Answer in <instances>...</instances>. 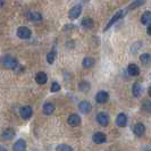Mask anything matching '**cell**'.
Returning <instances> with one entry per match:
<instances>
[{
  "mask_svg": "<svg viewBox=\"0 0 151 151\" xmlns=\"http://www.w3.org/2000/svg\"><path fill=\"white\" fill-rule=\"evenodd\" d=\"M2 63H4L5 67L9 68V69H16L17 66H18V61H17V59H15L13 56H9V55H7V56L4 57Z\"/></svg>",
  "mask_w": 151,
  "mask_h": 151,
  "instance_id": "6da1fadb",
  "label": "cell"
},
{
  "mask_svg": "<svg viewBox=\"0 0 151 151\" xmlns=\"http://www.w3.org/2000/svg\"><path fill=\"white\" fill-rule=\"evenodd\" d=\"M124 15H125V12H124V10H118V12H117V13H116V14H115V15L113 16V18H111V19L109 21V23L107 24V26L105 27V30H104V31L109 30V29H110V27L113 26L114 24L118 22V21H119V19H121V18Z\"/></svg>",
  "mask_w": 151,
  "mask_h": 151,
  "instance_id": "7a4b0ae2",
  "label": "cell"
},
{
  "mask_svg": "<svg viewBox=\"0 0 151 151\" xmlns=\"http://www.w3.org/2000/svg\"><path fill=\"white\" fill-rule=\"evenodd\" d=\"M81 13H82V5H75L74 7L69 10L68 17L70 19H76L78 16L81 15Z\"/></svg>",
  "mask_w": 151,
  "mask_h": 151,
  "instance_id": "3957f363",
  "label": "cell"
},
{
  "mask_svg": "<svg viewBox=\"0 0 151 151\" xmlns=\"http://www.w3.org/2000/svg\"><path fill=\"white\" fill-rule=\"evenodd\" d=\"M31 34H32V32L29 27H25V26H21V27H18V30H17V35L21 39H30L31 38Z\"/></svg>",
  "mask_w": 151,
  "mask_h": 151,
  "instance_id": "277c9868",
  "label": "cell"
},
{
  "mask_svg": "<svg viewBox=\"0 0 151 151\" xmlns=\"http://www.w3.org/2000/svg\"><path fill=\"white\" fill-rule=\"evenodd\" d=\"M92 140H93V142H94V143H97V144L105 143V142L107 141L106 134H105V133H102V132H97V133H94V134H93Z\"/></svg>",
  "mask_w": 151,
  "mask_h": 151,
  "instance_id": "5b68a950",
  "label": "cell"
},
{
  "mask_svg": "<svg viewBox=\"0 0 151 151\" xmlns=\"http://www.w3.org/2000/svg\"><path fill=\"white\" fill-rule=\"evenodd\" d=\"M67 123L70 126L76 127V126H78V125L81 124V117H80L77 114H72V115H69V117H68Z\"/></svg>",
  "mask_w": 151,
  "mask_h": 151,
  "instance_id": "8992f818",
  "label": "cell"
},
{
  "mask_svg": "<svg viewBox=\"0 0 151 151\" xmlns=\"http://www.w3.org/2000/svg\"><path fill=\"white\" fill-rule=\"evenodd\" d=\"M97 122L101 126H107L109 124V116L106 113H99L97 115Z\"/></svg>",
  "mask_w": 151,
  "mask_h": 151,
  "instance_id": "52a82bcc",
  "label": "cell"
},
{
  "mask_svg": "<svg viewBox=\"0 0 151 151\" xmlns=\"http://www.w3.org/2000/svg\"><path fill=\"white\" fill-rule=\"evenodd\" d=\"M109 99V94L107 93L106 91H99L96 96V101L98 104H106Z\"/></svg>",
  "mask_w": 151,
  "mask_h": 151,
  "instance_id": "ba28073f",
  "label": "cell"
},
{
  "mask_svg": "<svg viewBox=\"0 0 151 151\" xmlns=\"http://www.w3.org/2000/svg\"><path fill=\"white\" fill-rule=\"evenodd\" d=\"M19 115L22 116L23 119H30L31 116L33 115V110L32 108L29 106H25L21 108V111H19Z\"/></svg>",
  "mask_w": 151,
  "mask_h": 151,
  "instance_id": "9c48e42d",
  "label": "cell"
},
{
  "mask_svg": "<svg viewBox=\"0 0 151 151\" xmlns=\"http://www.w3.org/2000/svg\"><path fill=\"white\" fill-rule=\"evenodd\" d=\"M78 109H80V111L82 114H89L91 111V109H92V106H91L90 102H88V101H82L78 105Z\"/></svg>",
  "mask_w": 151,
  "mask_h": 151,
  "instance_id": "30bf717a",
  "label": "cell"
},
{
  "mask_svg": "<svg viewBox=\"0 0 151 151\" xmlns=\"http://www.w3.org/2000/svg\"><path fill=\"white\" fill-rule=\"evenodd\" d=\"M116 124H117V126H119V127H124V126H126V124H127V116H126L125 114L121 113L118 116H117Z\"/></svg>",
  "mask_w": 151,
  "mask_h": 151,
  "instance_id": "8fae6325",
  "label": "cell"
},
{
  "mask_svg": "<svg viewBox=\"0 0 151 151\" xmlns=\"http://www.w3.org/2000/svg\"><path fill=\"white\" fill-rule=\"evenodd\" d=\"M26 149V142L22 140V139H19V140H17L15 143H14V147H13V150L14 151H23Z\"/></svg>",
  "mask_w": 151,
  "mask_h": 151,
  "instance_id": "7c38bea8",
  "label": "cell"
},
{
  "mask_svg": "<svg viewBox=\"0 0 151 151\" xmlns=\"http://www.w3.org/2000/svg\"><path fill=\"white\" fill-rule=\"evenodd\" d=\"M47 81H48V76H47V74L43 73V72H39L38 74H37V76H35V82L38 84H40V85L45 84Z\"/></svg>",
  "mask_w": 151,
  "mask_h": 151,
  "instance_id": "4fadbf2b",
  "label": "cell"
},
{
  "mask_svg": "<svg viewBox=\"0 0 151 151\" xmlns=\"http://www.w3.org/2000/svg\"><path fill=\"white\" fill-rule=\"evenodd\" d=\"M127 73L131 76H137L140 74V68L135 64H129L127 67Z\"/></svg>",
  "mask_w": 151,
  "mask_h": 151,
  "instance_id": "5bb4252c",
  "label": "cell"
},
{
  "mask_svg": "<svg viewBox=\"0 0 151 151\" xmlns=\"http://www.w3.org/2000/svg\"><path fill=\"white\" fill-rule=\"evenodd\" d=\"M27 17L32 22H40V21H42V16L38 12H30L27 14Z\"/></svg>",
  "mask_w": 151,
  "mask_h": 151,
  "instance_id": "9a60e30c",
  "label": "cell"
},
{
  "mask_svg": "<svg viewBox=\"0 0 151 151\" xmlns=\"http://www.w3.org/2000/svg\"><path fill=\"white\" fill-rule=\"evenodd\" d=\"M145 132V127L142 123H137L135 126H134V134L136 136H142Z\"/></svg>",
  "mask_w": 151,
  "mask_h": 151,
  "instance_id": "2e32d148",
  "label": "cell"
},
{
  "mask_svg": "<svg viewBox=\"0 0 151 151\" xmlns=\"http://www.w3.org/2000/svg\"><path fill=\"white\" fill-rule=\"evenodd\" d=\"M14 136H15V131H14L13 129H5V131H4V133H2V137H4V140H6V141L12 140Z\"/></svg>",
  "mask_w": 151,
  "mask_h": 151,
  "instance_id": "e0dca14e",
  "label": "cell"
},
{
  "mask_svg": "<svg viewBox=\"0 0 151 151\" xmlns=\"http://www.w3.org/2000/svg\"><path fill=\"white\" fill-rule=\"evenodd\" d=\"M141 23L144 25H149L151 23V12H144L141 17Z\"/></svg>",
  "mask_w": 151,
  "mask_h": 151,
  "instance_id": "ac0fdd59",
  "label": "cell"
},
{
  "mask_svg": "<svg viewBox=\"0 0 151 151\" xmlns=\"http://www.w3.org/2000/svg\"><path fill=\"white\" fill-rule=\"evenodd\" d=\"M55 111V105L51 104V102H47L43 106V113L45 115H51V114Z\"/></svg>",
  "mask_w": 151,
  "mask_h": 151,
  "instance_id": "d6986e66",
  "label": "cell"
},
{
  "mask_svg": "<svg viewBox=\"0 0 151 151\" xmlns=\"http://www.w3.org/2000/svg\"><path fill=\"white\" fill-rule=\"evenodd\" d=\"M132 93L134 97H140L142 93V86L140 83H134L133 84V89H132Z\"/></svg>",
  "mask_w": 151,
  "mask_h": 151,
  "instance_id": "ffe728a7",
  "label": "cell"
},
{
  "mask_svg": "<svg viewBox=\"0 0 151 151\" xmlns=\"http://www.w3.org/2000/svg\"><path fill=\"white\" fill-rule=\"evenodd\" d=\"M93 25H94V22H93V19H92V18L86 17V18H84L83 21H82V26H83L84 29L90 30V29L93 27Z\"/></svg>",
  "mask_w": 151,
  "mask_h": 151,
  "instance_id": "44dd1931",
  "label": "cell"
},
{
  "mask_svg": "<svg viewBox=\"0 0 151 151\" xmlns=\"http://www.w3.org/2000/svg\"><path fill=\"white\" fill-rule=\"evenodd\" d=\"M82 65H83L84 68H91L94 65V59L91 58V57H85L82 61Z\"/></svg>",
  "mask_w": 151,
  "mask_h": 151,
  "instance_id": "7402d4cb",
  "label": "cell"
},
{
  "mask_svg": "<svg viewBox=\"0 0 151 151\" xmlns=\"http://www.w3.org/2000/svg\"><path fill=\"white\" fill-rule=\"evenodd\" d=\"M140 61L143 64V65H149L151 63V56L149 53H142L141 56H140Z\"/></svg>",
  "mask_w": 151,
  "mask_h": 151,
  "instance_id": "603a6c76",
  "label": "cell"
},
{
  "mask_svg": "<svg viewBox=\"0 0 151 151\" xmlns=\"http://www.w3.org/2000/svg\"><path fill=\"white\" fill-rule=\"evenodd\" d=\"M145 4V0H135V1H133L131 5L129 6V10H132V9H135V8L140 7V6H142Z\"/></svg>",
  "mask_w": 151,
  "mask_h": 151,
  "instance_id": "cb8c5ba5",
  "label": "cell"
},
{
  "mask_svg": "<svg viewBox=\"0 0 151 151\" xmlns=\"http://www.w3.org/2000/svg\"><path fill=\"white\" fill-rule=\"evenodd\" d=\"M78 88H80V90H81V91H84V92H86V91L90 89V84L88 83L86 81H82L81 83L78 84Z\"/></svg>",
  "mask_w": 151,
  "mask_h": 151,
  "instance_id": "d4e9b609",
  "label": "cell"
},
{
  "mask_svg": "<svg viewBox=\"0 0 151 151\" xmlns=\"http://www.w3.org/2000/svg\"><path fill=\"white\" fill-rule=\"evenodd\" d=\"M56 150L57 151H72L73 148L67 145V144H60V145H58V147L56 148Z\"/></svg>",
  "mask_w": 151,
  "mask_h": 151,
  "instance_id": "484cf974",
  "label": "cell"
},
{
  "mask_svg": "<svg viewBox=\"0 0 151 151\" xmlns=\"http://www.w3.org/2000/svg\"><path fill=\"white\" fill-rule=\"evenodd\" d=\"M56 59V52L55 51H50V52L47 55V61L49 64H52L53 61Z\"/></svg>",
  "mask_w": 151,
  "mask_h": 151,
  "instance_id": "4316f807",
  "label": "cell"
},
{
  "mask_svg": "<svg viewBox=\"0 0 151 151\" xmlns=\"http://www.w3.org/2000/svg\"><path fill=\"white\" fill-rule=\"evenodd\" d=\"M142 109L147 113L151 114V101H148V102H144L143 106H142Z\"/></svg>",
  "mask_w": 151,
  "mask_h": 151,
  "instance_id": "83f0119b",
  "label": "cell"
},
{
  "mask_svg": "<svg viewBox=\"0 0 151 151\" xmlns=\"http://www.w3.org/2000/svg\"><path fill=\"white\" fill-rule=\"evenodd\" d=\"M60 90V85L57 83V82H53L51 84V92H58Z\"/></svg>",
  "mask_w": 151,
  "mask_h": 151,
  "instance_id": "f1b7e54d",
  "label": "cell"
},
{
  "mask_svg": "<svg viewBox=\"0 0 151 151\" xmlns=\"http://www.w3.org/2000/svg\"><path fill=\"white\" fill-rule=\"evenodd\" d=\"M147 33H148L149 35H151V23L148 25V27H147Z\"/></svg>",
  "mask_w": 151,
  "mask_h": 151,
  "instance_id": "f546056e",
  "label": "cell"
},
{
  "mask_svg": "<svg viewBox=\"0 0 151 151\" xmlns=\"http://www.w3.org/2000/svg\"><path fill=\"white\" fill-rule=\"evenodd\" d=\"M148 94H149V96L151 97V86L149 88V90H148Z\"/></svg>",
  "mask_w": 151,
  "mask_h": 151,
  "instance_id": "4dcf8cb0",
  "label": "cell"
}]
</instances>
